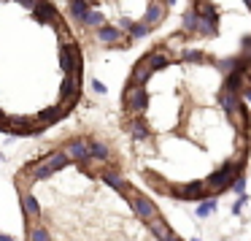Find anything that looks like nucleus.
<instances>
[{
  "label": "nucleus",
  "instance_id": "1",
  "mask_svg": "<svg viewBox=\"0 0 251 241\" xmlns=\"http://www.w3.org/2000/svg\"><path fill=\"white\" fill-rule=\"evenodd\" d=\"M68 163H71V160H68V154L62 152V149L49 152L46 157H41V160H35L33 165H27V171H25V174H19V184L30 187L33 181H46V179H51L57 171L65 168Z\"/></svg>",
  "mask_w": 251,
  "mask_h": 241
},
{
  "label": "nucleus",
  "instance_id": "2",
  "mask_svg": "<svg viewBox=\"0 0 251 241\" xmlns=\"http://www.w3.org/2000/svg\"><path fill=\"white\" fill-rule=\"evenodd\" d=\"M243 168H246L243 154H240V157H235V160L222 163L211 176H208V179H202V181H205V187H208V195L216 198V195H222V192H227L229 187H232V181L238 179L240 174H243Z\"/></svg>",
  "mask_w": 251,
  "mask_h": 241
},
{
  "label": "nucleus",
  "instance_id": "3",
  "mask_svg": "<svg viewBox=\"0 0 251 241\" xmlns=\"http://www.w3.org/2000/svg\"><path fill=\"white\" fill-rule=\"evenodd\" d=\"M122 103H125V111L127 114H143L146 111V106H149V92H146V87H138V84H132V82H127V87H125V95H122Z\"/></svg>",
  "mask_w": 251,
  "mask_h": 241
},
{
  "label": "nucleus",
  "instance_id": "4",
  "mask_svg": "<svg viewBox=\"0 0 251 241\" xmlns=\"http://www.w3.org/2000/svg\"><path fill=\"white\" fill-rule=\"evenodd\" d=\"M127 203L132 206V211H135L138 219H143V222H151L154 217H159V209L157 203L151 201L149 195H143V192H138L135 187L130 190V195H127Z\"/></svg>",
  "mask_w": 251,
  "mask_h": 241
},
{
  "label": "nucleus",
  "instance_id": "5",
  "mask_svg": "<svg viewBox=\"0 0 251 241\" xmlns=\"http://www.w3.org/2000/svg\"><path fill=\"white\" fill-rule=\"evenodd\" d=\"M170 195L178 198V201H205V198H211L202 179L184 181V184H170Z\"/></svg>",
  "mask_w": 251,
  "mask_h": 241
},
{
  "label": "nucleus",
  "instance_id": "6",
  "mask_svg": "<svg viewBox=\"0 0 251 241\" xmlns=\"http://www.w3.org/2000/svg\"><path fill=\"white\" fill-rule=\"evenodd\" d=\"M62 152L68 154V160H71V163H78V165L92 163V160H89V138H73V141L65 144V149H62Z\"/></svg>",
  "mask_w": 251,
  "mask_h": 241
},
{
  "label": "nucleus",
  "instance_id": "7",
  "mask_svg": "<svg viewBox=\"0 0 251 241\" xmlns=\"http://www.w3.org/2000/svg\"><path fill=\"white\" fill-rule=\"evenodd\" d=\"M19 203H22V217H25V225H33L41 219V214H44V209H41L38 198L33 195V192L25 190L22 195H19Z\"/></svg>",
  "mask_w": 251,
  "mask_h": 241
},
{
  "label": "nucleus",
  "instance_id": "8",
  "mask_svg": "<svg viewBox=\"0 0 251 241\" xmlns=\"http://www.w3.org/2000/svg\"><path fill=\"white\" fill-rule=\"evenodd\" d=\"M146 225H149V230L154 233V239H157V241H176V239H178V233L170 228L168 219H165L162 214H159V217H154L151 222H146Z\"/></svg>",
  "mask_w": 251,
  "mask_h": 241
},
{
  "label": "nucleus",
  "instance_id": "9",
  "mask_svg": "<svg viewBox=\"0 0 251 241\" xmlns=\"http://www.w3.org/2000/svg\"><path fill=\"white\" fill-rule=\"evenodd\" d=\"M33 17L38 19L41 25H57V28H60V17H57V8L51 6L49 0H38V3H35Z\"/></svg>",
  "mask_w": 251,
  "mask_h": 241
},
{
  "label": "nucleus",
  "instance_id": "10",
  "mask_svg": "<svg viewBox=\"0 0 251 241\" xmlns=\"http://www.w3.org/2000/svg\"><path fill=\"white\" fill-rule=\"evenodd\" d=\"M95 38H98L100 44H105V46H119L122 41H125V33H122L116 25H108V22H105L103 28L95 30Z\"/></svg>",
  "mask_w": 251,
  "mask_h": 241
},
{
  "label": "nucleus",
  "instance_id": "11",
  "mask_svg": "<svg viewBox=\"0 0 251 241\" xmlns=\"http://www.w3.org/2000/svg\"><path fill=\"white\" fill-rule=\"evenodd\" d=\"M65 114H68V111L62 109V106H49V109L38 111V114L33 117V125H38L41 130H44V127H49V125H54V122H60Z\"/></svg>",
  "mask_w": 251,
  "mask_h": 241
},
{
  "label": "nucleus",
  "instance_id": "12",
  "mask_svg": "<svg viewBox=\"0 0 251 241\" xmlns=\"http://www.w3.org/2000/svg\"><path fill=\"white\" fill-rule=\"evenodd\" d=\"M100 179H103L105 184L111 187V190H116V192H119V195H125V198L130 195V190H132V187L127 184V181L122 179V176L116 174L114 168H103V171H100Z\"/></svg>",
  "mask_w": 251,
  "mask_h": 241
},
{
  "label": "nucleus",
  "instance_id": "13",
  "mask_svg": "<svg viewBox=\"0 0 251 241\" xmlns=\"http://www.w3.org/2000/svg\"><path fill=\"white\" fill-rule=\"evenodd\" d=\"M165 17H168V6H165V3H159V0H154V3H149V6H146V14H143L141 22L149 25V28H157Z\"/></svg>",
  "mask_w": 251,
  "mask_h": 241
},
{
  "label": "nucleus",
  "instance_id": "14",
  "mask_svg": "<svg viewBox=\"0 0 251 241\" xmlns=\"http://www.w3.org/2000/svg\"><path fill=\"white\" fill-rule=\"evenodd\" d=\"M143 60H146L149 68H151V73L165 71V68L170 65V57H168V52H165L162 46H157V49H151L149 55H143Z\"/></svg>",
  "mask_w": 251,
  "mask_h": 241
},
{
  "label": "nucleus",
  "instance_id": "15",
  "mask_svg": "<svg viewBox=\"0 0 251 241\" xmlns=\"http://www.w3.org/2000/svg\"><path fill=\"white\" fill-rule=\"evenodd\" d=\"M125 127H127V133H130L135 141H146V138H151V130H149V125L143 122V117H132Z\"/></svg>",
  "mask_w": 251,
  "mask_h": 241
},
{
  "label": "nucleus",
  "instance_id": "16",
  "mask_svg": "<svg viewBox=\"0 0 251 241\" xmlns=\"http://www.w3.org/2000/svg\"><path fill=\"white\" fill-rule=\"evenodd\" d=\"M89 160H92V163H108L111 149L105 147L100 138H89Z\"/></svg>",
  "mask_w": 251,
  "mask_h": 241
},
{
  "label": "nucleus",
  "instance_id": "17",
  "mask_svg": "<svg viewBox=\"0 0 251 241\" xmlns=\"http://www.w3.org/2000/svg\"><path fill=\"white\" fill-rule=\"evenodd\" d=\"M197 33H200L202 38H216L219 35V14H213V17H200Z\"/></svg>",
  "mask_w": 251,
  "mask_h": 241
},
{
  "label": "nucleus",
  "instance_id": "18",
  "mask_svg": "<svg viewBox=\"0 0 251 241\" xmlns=\"http://www.w3.org/2000/svg\"><path fill=\"white\" fill-rule=\"evenodd\" d=\"M151 76H154V73H151V68H149V65H146V60L141 57V60L135 62V68H132L130 82H132V84H138V87H146V82H149Z\"/></svg>",
  "mask_w": 251,
  "mask_h": 241
},
{
  "label": "nucleus",
  "instance_id": "19",
  "mask_svg": "<svg viewBox=\"0 0 251 241\" xmlns=\"http://www.w3.org/2000/svg\"><path fill=\"white\" fill-rule=\"evenodd\" d=\"M68 14H71V19H76V22L81 25L89 14V3L87 0H71V3H68Z\"/></svg>",
  "mask_w": 251,
  "mask_h": 241
},
{
  "label": "nucleus",
  "instance_id": "20",
  "mask_svg": "<svg viewBox=\"0 0 251 241\" xmlns=\"http://www.w3.org/2000/svg\"><path fill=\"white\" fill-rule=\"evenodd\" d=\"M181 62H192V65H202V62H211V57L202 49H181Z\"/></svg>",
  "mask_w": 251,
  "mask_h": 241
},
{
  "label": "nucleus",
  "instance_id": "21",
  "mask_svg": "<svg viewBox=\"0 0 251 241\" xmlns=\"http://www.w3.org/2000/svg\"><path fill=\"white\" fill-rule=\"evenodd\" d=\"M25 230H27V241H51V233L46 230V225H25Z\"/></svg>",
  "mask_w": 251,
  "mask_h": 241
},
{
  "label": "nucleus",
  "instance_id": "22",
  "mask_svg": "<svg viewBox=\"0 0 251 241\" xmlns=\"http://www.w3.org/2000/svg\"><path fill=\"white\" fill-rule=\"evenodd\" d=\"M197 22H200V17H197L195 6H192V8H186L184 19H181V28H184V35H195V33H197Z\"/></svg>",
  "mask_w": 251,
  "mask_h": 241
},
{
  "label": "nucleus",
  "instance_id": "23",
  "mask_svg": "<svg viewBox=\"0 0 251 241\" xmlns=\"http://www.w3.org/2000/svg\"><path fill=\"white\" fill-rule=\"evenodd\" d=\"M105 25V14L100 11V8H89V14H87V19L81 22V28H89V30H98V28H103Z\"/></svg>",
  "mask_w": 251,
  "mask_h": 241
},
{
  "label": "nucleus",
  "instance_id": "24",
  "mask_svg": "<svg viewBox=\"0 0 251 241\" xmlns=\"http://www.w3.org/2000/svg\"><path fill=\"white\" fill-rule=\"evenodd\" d=\"M216 206H219V203H216V198H205V201H200V206H197V217H200V219H208V217H211V214L213 211H216Z\"/></svg>",
  "mask_w": 251,
  "mask_h": 241
},
{
  "label": "nucleus",
  "instance_id": "25",
  "mask_svg": "<svg viewBox=\"0 0 251 241\" xmlns=\"http://www.w3.org/2000/svg\"><path fill=\"white\" fill-rule=\"evenodd\" d=\"M151 33V28L143 22H132V28L127 30V35H130V41H138V38H146V35Z\"/></svg>",
  "mask_w": 251,
  "mask_h": 241
},
{
  "label": "nucleus",
  "instance_id": "26",
  "mask_svg": "<svg viewBox=\"0 0 251 241\" xmlns=\"http://www.w3.org/2000/svg\"><path fill=\"white\" fill-rule=\"evenodd\" d=\"M229 190H232V192H235V195H246V176H243V174H240V176H238V179H235V181H232V187H229Z\"/></svg>",
  "mask_w": 251,
  "mask_h": 241
},
{
  "label": "nucleus",
  "instance_id": "27",
  "mask_svg": "<svg viewBox=\"0 0 251 241\" xmlns=\"http://www.w3.org/2000/svg\"><path fill=\"white\" fill-rule=\"evenodd\" d=\"M246 203H249V195H238V201L232 203V214H235V217H240V211H243Z\"/></svg>",
  "mask_w": 251,
  "mask_h": 241
},
{
  "label": "nucleus",
  "instance_id": "28",
  "mask_svg": "<svg viewBox=\"0 0 251 241\" xmlns=\"http://www.w3.org/2000/svg\"><path fill=\"white\" fill-rule=\"evenodd\" d=\"M240 57L251 62V35H246V38H243V49H240Z\"/></svg>",
  "mask_w": 251,
  "mask_h": 241
},
{
  "label": "nucleus",
  "instance_id": "29",
  "mask_svg": "<svg viewBox=\"0 0 251 241\" xmlns=\"http://www.w3.org/2000/svg\"><path fill=\"white\" fill-rule=\"evenodd\" d=\"M130 28H132V19H130V17H122V19H119V30H122V33H127Z\"/></svg>",
  "mask_w": 251,
  "mask_h": 241
},
{
  "label": "nucleus",
  "instance_id": "30",
  "mask_svg": "<svg viewBox=\"0 0 251 241\" xmlns=\"http://www.w3.org/2000/svg\"><path fill=\"white\" fill-rule=\"evenodd\" d=\"M92 90H95V92H100V95H105V92H108V90H105V84H103V82H98V79L92 82Z\"/></svg>",
  "mask_w": 251,
  "mask_h": 241
},
{
  "label": "nucleus",
  "instance_id": "31",
  "mask_svg": "<svg viewBox=\"0 0 251 241\" xmlns=\"http://www.w3.org/2000/svg\"><path fill=\"white\" fill-rule=\"evenodd\" d=\"M17 3H19V6H25V8H30V11H33L38 0H17Z\"/></svg>",
  "mask_w": 251,
  "mask_h": 241
},
{
  "label": "nucleus",
  "instance_id": "32",
  "mask_svg": "<svg viewBox=\"0 0 251 241\" xmlns=\"http://www.w3.org/2000/svg\"><path fill=\"white\" fill-rule=\"evenodd\" d=\"M0 241H14V236H8V233H3V230H0Z\"/></svg>",
  "mask_w": 251,
  "mask_h": 241
},
{
  "label": "nucleus",
  "instance_id": "33",
  "mask_svg": "<svg viewBox=\"0 0 251 241\" xmlns=\"http://www.w3.org/2000/svg\"><path fill=\"white\" fill-rule=\"evenodd\" d=\"M165 6H176V0H165Z\"/></svg>",
  "mask_w": 251,
  "mask_h": 241
},
{
  "label": "nucleus",
  "instance_id": "34",
  "mask_svg": "<svg viewBox=\"0 0 251 241\" xmlns=\"http://www.w3.org/2000/svg\"><path fill=\"white\" fill-rule=\"evenodd\" d=\"M243 3H246V8H249V11H251V0H243Z\"/></svg>",
  "mask_w": 251,
  "mask_h": 241
},
{
  "label": "nucleus",
  "instance_id": "35",
  "mask_svg": "<svg viewBox=\"0 0 251 241\" xmlns=\"http://www.w3.org/2000/svg\"><path fill=\"white\" fill-rule=\"evenodd\" d=\"M189 241H202V239H197V236H195V239H189Z\"/></svg>",
  "mask_w": 251,
  "mask_h": 241
},
{
  "label": "nucleus",
  "instance_id": "36",
  "mask_svg": "<svg viewBox=\"0 0 251 241\" xmlns=\"http://www.w3.org/2000/svg\"><path fill=\"white\" fill-rule=\"evenodd\" d=\"M176 241H184V239H181V236H178V239H176Z\"/></svg>",
  "mask_w": 251,
  "mask_h": 241
},
{
  "label": "nucleus",
  "instance_id": "37",
  "mask_svg": "<svg viewBox=\"0 0 251 241\" xmlns=\"http://www.w3.org/2000/svg\"><path fill=\"white\" fill-rule=\"evenodd\" d=\"M0 160H3V154H0Z\"/></svg>",
  "mask_w": 251,
  "mask_h": 241
}]
</instances>
